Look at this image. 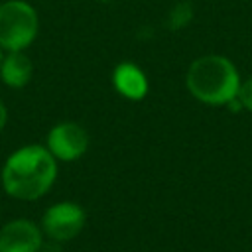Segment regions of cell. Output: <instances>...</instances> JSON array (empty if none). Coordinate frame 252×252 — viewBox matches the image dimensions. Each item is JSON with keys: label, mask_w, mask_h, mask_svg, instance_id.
<instances>
[{"label": "cell", "mask_w": 252, "mask_h": 252, "mask_svg": "<svg viewBox=\"0 0 252 252\" xmlns=\"http://www.w3.org/2000/svg\"><path fill=\"white\" fill-rule=\"evenodd\" d=\"M57 177V161L45 146L30 144L16 150L4 163L0 181L4 191L20 201L45 195Z\"/></svg>", "instance_id": "6da1fadb"}, {"label": "cell", "mask_w": 252, "mask_h": 252, "mask_svg": "<svg viewBox=\"0 0 252 252\" xmlns=\"http://www.w3.org/2000/svg\"><path fill=\"white\" fill-rule=\"evenodd\" d=\"M185 83L199 102L222 106L236 98L240 75L224 55H203L189 65Z\"/></svg>", "instance_id": "7a4b0ae2"}, {"label": "cell", "mask_w": 252, "mask_h": 252, "mask_svg": "<svg viewBox=\"0 0 252 252\" xmlns=\"http://www.w3.org/2000/svg\"><path fill=\"white\" fill-rule=\"evenodd\" d=\"M37 14L24 0L0 4V47L6 51H24L37 35Z\"/></svg>", "instance_id": "3957f363"}, {"label": "cell", "mask_w": 252, "mask_h": 252, "mask_svg": "<svg viewBox=\"0 0 252 252\" xmlns=\"http://www.w3.org/2000/svg\"><path fill=\"white\" fill-rule=\"evenodd\" d=\"M85 220V211L77 203H55L45 211L41 219V232L55 242H65L75 238L83 230Z\"/></svg>", "instance_id": "277c9868"}, {"label": "cell", "mask_w": 252, "mask_h": 252, "mask_svg": "<svg viewBox=\"0 0 252 252\" xmlns=\"http://www.w3.org/2000/svg\"><path fill=\"white\" fill-rule=\"evenodd\" d=\"M49 154L61 161H73L81 158L89 148V134L83 126L75 122H61L55 124L47 134Z\"/></svg>", "instance_id": "5b68a950"}, {"label": "cell", "mask_w": 252, "mask_h": 252, "mask_svg": "<svg viewBox=\"0 0 252 252\" xmlns=\"http://www.w3.org/2000/svg\"><path fill=\"white\" fill-rule=\"evenodd\" d=\"M43 232L28 219H16L0 228V252H41Z\"/></svg>", "instance_id": "8992f818"}, {"label": "cell", "mask_w": 252, "mask_h": 252, "mask_svg": "<svg viewBox=\"0 0 252 252\" xmlns=\"http://www.w3.org/2000/svg\"><path fill=\"white\" fill-rule=\"evenodd\" d=\"M112 85L122 96L130 100H140L148 94V77L136 63L130 61L116 65L112 71Z\"/></svg>", "instance_id": "52a82bcc"}, {"label": "cell", "mask_w": 252, "mask_h": 252, "mask_svg": "<svg viewBox=\"0 0 252 252\" xmlns=\"http://www.w3.org/2000/svg\"><path fill=\"white\" fill-rule=\"evenodd\" d=\"M33 73V63L24 51H8L0 63V77L12 89H22L30 83Z\"/></svg>", "instance_id": "ba28073f"}, {"label": "cell", "mask_w": 252, "mask_h": 252, "mask_svg": "<svg viewBox=\"0 0 252 252\" xmlns=\"http://www.w3.org/2000/svg\"><path fill=\"white\" fill-rule=\"evenodd\" d=\"M191 18H193V8H191V4H189V2H179V4H175V6L171 8V12H169L165 24H167L169 30H181V28H185V26L191 22Z\"/></svg>", "instance_id": "9c48e42d"}, {"label": "cell", "mask_w": 252, "mask_h": 252, "mask_svg": "<svg viewBox=\"0 0 252 252\" xmlns=\"http://www.w3.org/2000/svg\"><path fill=\"white\" fill-rule=\"evenodd\" d=\"M236 102L242 108L252 112V77L246 79V81H240V87H238V93H236Z\"/></svg>", "instance_id": "30bf717a"}, {"label": "cell", "mask_w": 252, "mask_h": 252, "mask_svg": "<svg viewBox=\"0 0 252 252\" xmlns=\"http://www.w3.org/2000/svg\"><path fill=\"white\" fill-rule=\"evenodd\" d=\"M6 122H8V110H6V106H4V102L0 100V132L4 130V126H6Z\"/></svg>", "instance_id": "8fae6325"}, {"label": "cell", "mask_w": 252, "mask_h": 252, "mask_svg": "<svg viewBox=\"0 0 252 252\" xmlns=\"http://www.w3.org/2000/svg\"><path fill=\"white\" fill-rule=\"evenodd\" d=\"M2 57H4V55H2V47H0V63H2Z\"/></svg>", "instance_id": "7c38bea8"}, {"label": "cell", "mask_w": 252, "mask_h": 252, "mask_svg": "<svg viewBox=\"0 0 252 252\" xmlns=\"http://www.w3.org/2000/svg\"><path fill=\"white\" fill-rule=\"evenodd\" d=\"M98 2H110V0H98Z\"/></svg>", "instance_id": "4fadbf2b"}]
</instances>
